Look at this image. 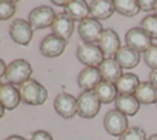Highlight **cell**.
Instances as JSON below:
<instances>
[{"label": "cell", "instance_id": "12", "mask_svg": "<svg viewBox=\"0 0 157 140\" xmlns=\"http://www.w3.org/2000/svg\"><path fill=\"white\" fill-rule=\"evenodd\" d=\"M97 43H98V47L101 48L103 55H107V58L115 55L117 52L120 49V38H119L118 33L112 28L103 29L101 38Z\"/></svg>", "mask_w": 157, "mask_h": 140}, {"label": "cell", "instance_id": "2", "mask_svg": "<svg viewBox=\"0 0 157 140\" xmlns=\"http://www.w3.org/2000/svg\"><path fill=\"white\" fill-rule=\"evenodd\" d=\"M32 75V66L25 59H16L11 61L5 72V79L11 85H23L26 81L31 79Z\"/></svg>", "mask_w": 157, "mask_h": 140}, {"label": "cell", "instance_id": "6", "mask_svg": "<svg viewBox=\"0 0 157 140\" xmlns=\"http://www.w3.org/2000/svg\"><path fill=\"white\" fill-rule=\"evenodd\" d=\"M55 16L56 15L50 6L42 5L38 7H34L28 14V22L33 29H42L49 26L52 27Z\"/></svg>", "mask_w": 157, "mask_h": 140}, {"label": "cell", "instance_id": "24", "mask_svg": "<svg viewBox=\"0 0 157 140\" xmlns=\"http://www.w3.org/2000/svg\"><path fill=\"white\" fill-rule=\"evenodd\" d=\"M115 11L126 17L136 16L141 10L137 0H114Z\"/></svg>", "mask_w": 157, "mask_h": 140}, {"label": "cell", "instance_id": "16", "mask_svg": "<svg viewBox=\"0 0 157 140\" xmlns=\"http://www.w3.org/2000/svg\"><path fill=\"white\" fill-rule=\"evenodd\" d=\"M104 81L115 84L123 75V69L114 58H105L98 66Z\"/></svg>", "mask_w": 157, "mask_h": 140}, {"label": "cell", "instance_id": "32", "mask_svg": "<svg viewBox=\"0 0 157 140\" xmlns=\"http://www.w3.org/2000/svg\"><path fill=\"white\" fill-rule=\"evenodd\" d=\"M6 68H7V65L5 64V61L0 59V77H1L2 75H5V72H6Z\"/></svg>", "mask_w": 157, "mask_h": 140}, {"label": "cell", "instance_id": "28", "mask_svg": "<svg viewBox=\"0 0 157 140\" xmlns=\"http://www.w3.org/2000/svg\"><path fill=\"white\" fill-rule=\"evenodd\" d=\"M144 61L152 70L157 69V44H152L144 53Z\"/></svg>", "mask_w": 157, "mask_h": 140}, {"label": "cell", "instance_id": "30", "mask_svg": "<svg viewBox=\"0 0 157 140\" xmlns=\"http://www.w3.org/2000/svg\"><path fill=\"white\" fill-rule=\"evenodd\" d=\"M31 140H53V136L45 130H37L32 134Z\"/></svg>", "mask_w": 157, "mask_h": 140}, {"label": "cell", "instance_id": "10", "mask_svg": "<svg viewBox=\"0 0 157 140\" xmlns=\"http://www.w3.org/2000/svg\"><path fill=\"white\" fill-rule=\"evenodd\" d=\"M54 109L65 119L72 118L77 113V98L70 93L60 92L54 99Z\"/></svg>", "mask_w": 157, "mask_h": 140}, {"label": "cell", "instance_id": "5", "mask_svg": "<svg viewBox=\"0 0 157 140\" xmlns=\"http://www.w3.org/2000/svg\"><path fill=\"white\" fill-rule=\"evenodd\" d=\"M76 56L83 65L92 68H98L101 63L104 60L103 58L104 55L101 48L96 44H88V43L78 44L76 49Z\"/></svg>", "mask_w": 157, "mask_h": 140}, {"label": "cell", "instance_id": "38", "mask_svg": "<svg viewBox=\"0 0 157 140\" xmlns=\"http://www.w3.org/2000/svg\"><path fill=\"white\" fill-rule=\"evenodd\" d=\"M1 86H2V84H1V82H0V88H1Z\"/></svg>", "mask_w": 157, "mask_h": 140}, {"label": "cell", "instance_id": "29", "mask_svg": "<svg viewBox=\"0 0 157 140\" xmlns=\"http://www.w3.org/2000/svg\"><path fill=\"white\" fill-rule=\"evenodd\" d=\"M137 1H139L140 10L146 11V12L153 11L155 5H156V0H137Z\"/></svg>", "mask_w": 157, "mask_h": 140}, {"label": "cell", "instance_id": "11", "mask_svg": "<svg viewBox=\"0 0 157 140\" xmlns=\"http://www.w3.org/2000/svg\"><path fill=\"white\" fill-rule=\"evenodd\" d=\"M65 45H66V41L50 33L42 39V42L39 44V50H40L42 55H44L47 58H56V56L61 55V53L65 49Z\"/></svg>", "mask_w": 157, "mask_h": 140}, {"label": "cell", "instance_id": "3", "mask_svg": "<svg viewBox=\"0 0 157 140\" xmlns=\"http://www.w3.org/2000/svg\"><path fill=\"white\" fill-rule=\"evenodd\" d=\"M101 109V101L94 91H83L77 98V113L81 118L92 119Z\"/></svg>", "mask_w": 157, "mask_h": 140}, {"label": "cell", "instance_id": "14", "mask_svg": "<svg viewBox=\"0 0 157 140\" xmlns=\"http://www.w3.org/2000/svg\"><path fill=\"white\" fill-rule=\"evenodd\" d=\"M50 28H52L53 34L67 42L74 32V20H71L66 14L60 12L55 16L54 22Z\"/></svg>", "mask_w": 157, "mask_h": 140}, {"label": "cell", "instance_id": "36", "mask_svg": "<svg viewBox=\"0 0 157 140\" xmlns=\"http://www.w3.org/2000/svg\"><path fill=\"white\" fill-rule=\"evenodd\" d=\"M147 140H157V133L156 134H152L151 136H148Z\"/></svg>", "mask_w": 157, "mask_h": 140}, {"label": "cell", "instance_id": "15", "mask_svg": "<svg viewBox=\"0 0 157 140\" xmlns=\"http://www.w3.org/2000/svg\"><path fill=\"white\" fill-rule=\"evenodd\" d=\"M88 7L91 17L97 21L107 20L115 12L114 1L112 0H93L88 4Z\"/></svg>", "mask_w": 157, "mask_h": 140}, {"label": "cell", "instance_id": "8", "mask_svg": "<svg viewBox=\"0 0 157 140\" xmlns=\"http://www.w3.org/2000/svg\"><path fill=\"white\" fill-rule=\"evenodd\" d=\"M78 36L80 38L88 44H94L96 42L99 41L101 34L103 32V27L101 25L99 21L92 18V17H87L85 20H82L78 23Z\"/></svg>", "mask_w": 157, "mask_h": 140}, {"label": "cell", "instance_id": "37", "mask_svg": "<svg viewBox=\"0 0 157 140\" xmlns=\"http://www.w3.org/2000/svg\"><path fill=\"white\" fill-rule=\"evenodd\" d=\"M153 14L157 15V0H156V5H155V9H153Z\"/></svg>", "mask_w": 157, "mask_h": 140}, {"label": "cell", "instance_id": "18", "mask_svg": "<svg viewBox=\"0 0 157 140\" xmlns=\"http://www.w3.org/2000/svg\"><path fill=\"white\" fill-rule=\"evenodd\" d=\"M21 99V93L13 85L2 84L0 88V102L4 106V108L12 111L20 104Z\"/></svg>", "mask_w": 157, "mask_h": 140}, {"label": "cell", "instance_id": "4", "mask_svg": "<svg viewBox=\"0 0 157 140\" xmlns=\"http://www.w3.org/2000/svg\"><path fill=\"white\" fill-rule=\"evenodd\" d=\"M103 125L108 134L113 136H120L129 128V122L126 115H124L117 109H110L104 115Z\"/></svg>", "mask_w": 157, "mask_h": 140}, {"label": "cell", "instance_id": "21", "mask_svg": "<svg viewBox=\"0 0 157 140\" xmlns=\"http://www.w3.org/2000/svg\"><path fill=\"white\" fill-rule=\"evenodd\" d=\"M134 96L139 101L140 104H152L157 101V87L152 85L150 81L140 82L139 87L136 88Z\"/></svg>", "mask_w": 157, "mask_h": 140}, {"label": "cell", "instance_id": "34", "mask_svg": "<svg viewBox=\"0 0 157 140\" xmlns=\"http://www.w3.org/2000/svg\"><path fill=\"white\" fill-rule=\"evenodd\" d=\"M52 2H53L54 5H59V6H63V7H65V6L67 5V2H69V1H56V0H53Z\"/></svg>", "mask_w": 157, "mask_h": 140}, {"label": "cell", "instance_id": "7", "mask_svg": "<svg viewBox=\"0 0 157 140\" xmlns=\"http://www.w3.org/2000/svg\"><path fill=\"white\" fill-rule=\"evenodd\" d=\"M125 43L134 50L145 53L152 45V38L141 27H132L125 33Z\"/></svg>", "mask_w": 157, "mask_h": 140}, {"label": "cell", "instance_id": "22", "mask_svg": "<svg viewBox=\"0 0 157 140\" xmlns=\"http://www.w3.org/2000/svg\"><path fill=\"white\" fill-rule=\"evenodd\" d=\"M139 85H140V80L137 75L131 72L123 74L121 77L115 82L118 95H134Z\"/></svg>", "mask_w": 157, "mask_h": 140}, {"label": "cell", "instance_id": "19", "mask_svg": "<svg viewBox=\"0 0 157 140\" xmlns=\"http://www.w3.org/2000/svg\"><path fill=\"white\" fill-rule=\"evenodd\" d=\"M115 109L124 115H135L140 109V103L134 95H118L114 101Z\"/></svg>", "mask_w": 157, "mask_h": 140}, {"label": "cell", "instance_id": "26", "mask_svg": "<svg viewBox=\"0 0 157 140\" xmlns=\"http://www.w3.org/2000/svg\"><path fill=\"white\" fill-rule=\"evenodd\" d=\"M119 140H147L146 133L140 126H130L126 131L119 136Z\"/></svg>", "mask_w": 157, "mask_h": 140}, {"label": "cell", "instance_id": "33", "mask_svg": "<svg viewBox=\"0 0 157 140\" xmlns=\"http://www.w3.org/2000/svg\"><path fill=\"white\" fill-rule=\"evenodd\" d=\"M5 140H26V139L22 138V136H20V135H10Z\"/></svg>", "mask_w": 157, "mask_h": 140}, {"label": "cell", "instance_id": "39", "mask_svg": "<svg viewBox=\"0 0 157 140\" xmlns=\"http://www.w3.org/2000/svg\"><path fill=\"white\" fill-rule=\"evenodd\" d=\"M156 106H157V101H156Z\"/></svg>", "mask_w": 157, "mask_h": 140}, {"label": "cell", "instance_id": "9", "mask_svg": "<svg viewBox=\"0 0 157 140\" xmlns=\"http://www.w3.org/2000/svg\"><path fill=\"white\" fill-rule=\"evenodd\" d=\"M9 33L12 41L21 45H27L33 37V28L28 21L22 18H16L10 23Z\"/></svg>", "mask_w": 157, "mask_h": 140}, {"label": "cell", "instance_id": "25", "mask_svg": "<svg viewBox=\"0 0 157 140\" xmlns=\"http://www.w3.org/2000/svg\"><path fill=\"white\" fill-rule=\"evenodd\" d=\"M141 28L152 38V39H157V15L152 14V15H147L145 16L141 22Z\"/></svg>", "mask_w": 157, "mask_h": 140}, {"label": "cell", "instance_id": "31", "mask_svg": "<svg viewBox=\"0 0 157 140\" xmlns=\"http://www.w3.org/2000/svg\"><path fill=\"white\" fill-rule=\"evenodd\" d=\"M150 82L157 87V69L151 70V72H150Z\"/></svg>", "mask_w": 157, "mask_h": 140}, {"label": "cell", "instance_id": "20", "mask_svg": "<svg viewBox=\"0 0 157 140\" xmlns=\"http://www.w3.org/2000/svg\"><path fill=\"white\" fill-rule=\"evenodd\" d=\"M64 14H66L74 21H82L88 17L90 7L83 0H70L67 5L64 7Z\"/></svg>", "mask_w": 157, "mask_h": 140}, {"label": "cell", "instance_id": "23", "mask_svg": "<svg viewBox=\"0 0 157 140\" xmlns=\"http://www.w3.org/2000/svg\"><path fill=\"white\" fill-rule=\"evenodd\" d=\"M93 91L97 95V97L99 98L101 103H105V104L110 103V102L115 101L118 97V91H117L115 84H112V82H108L104 80H102Z\"/></svg>", "mask_w": 157, "mask_h": 140}, {"label": "cell", "instance_id": "35", "mask_svg": "<svg viewBox=\"0 0 157 140\" xmlns=\"http://www.w3.org/2000/svg\"><path fill=\"white\" fill-rule=\"evenodd\" d=\"M4 106L1 104V102H0V118H2V115H4Z\"/></svg>", "mask_w": 157, "mask_h": 140}, {"label": "cell", "instance_id": "1", "mask_svg": "<svg viewBox=\"0 0 157 140\" xmlns=\"http://www.w3.org/2000/svg\"><path fill=\"white\" fill-rule=\"evenodd\" d=\"M20 93H21L22 101L31 106H40L48 98L47 88L42 84H39L37 80H33V79H29L21 86Z\"/></svg>", "mask_w": 157, "mask_h": 140}, {"label": "cell", "instance_id": "17", "mask_svg": "<svg viewBox=\"0 0 157 140\" xmlns=\"http://www.w3.org/2000/svg\"><path fill=\"white\" fill-rule=\"evenodd\" d=\"M114 59L121 69H134L140 63V53L128 45H123L114 55Z\"/></svg>", "mask_w": 157, "mask_h": 140}, {"label": "cell", "instance_id": "13", "mask_svg": "<svg viewBox=\"0 0 157 140\" xmlns=\"http://www.w3.org/2000/svg\"><path fill=\"white\" fill-rule=\"evenodd\" d=\"M102 80L99 69L92 66H86L77 75V85L83 91H93Z\"/></svg>", "mask_w": 157, "mask_h": 140}, {"label": "cell", "instance_id": "27", "mask_svg": "<svg viewBox=\"0 0 157 140\" xmlns=\"http://www.w3.org/2000/svg\"><path fill=\"white\" fill-rule=\"evenodd\" d=\"M16 2L11 0H0V21H6L13 16Z\"/></svg>", "mask_w": 157, "mask_h": 140}]
</instances>
